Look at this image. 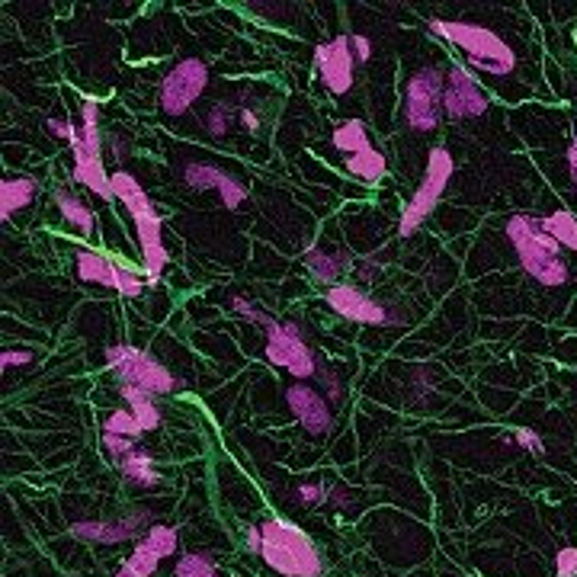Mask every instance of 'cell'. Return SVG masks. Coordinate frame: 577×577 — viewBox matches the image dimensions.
Returning <instances> with one entry per match:
<instances>
[{"instance_id": "cell-19", "label": "cell", "mask_w": 577, "mask_h": 577, "mask_svg": "<svg viewBox=\"0 0 577 577\" xmlns=\"http://www.w3.org/2000/svg\"><path fill=\"white\" fill-rule=\"evenodd\" d=\"M74 270L77 279H84V283L116 289V263L100 251H81L74 257Z\"/></svg>"}, {"instance_id": "cell-4", "label": "cell", "mask_w": 577, "mask_h": 577, "mask_svg": "<svg viewBox=\"0 0 577 577\" xmlns=\"http://www.w3.org/2000/svg\"><path fill=\"white\" fill-rule=\"evenodd\" d=\"M103 360L109 369L119 372L122 385H135V388H145L154 398H164V395H174L183 388V382L170 372L158 356L148 353V350H138L129 347V343H116V347H106Z\"/></svg>"}, {"instance_id": "cell-1", "label": "cell", "mask_w": 577, "mask_h": 577, "mask_svg": "<svg viewBox=\"0 0 577 577\" xmlns=\"http://www.w3.org/2000/svg\"><path fill=\"white\" fill-rule=\"evenodd\" d=\"M507 238L517 251V260L526 276H533L539 286H565L571 279V267L561 257V247L549 231L542 228V215L517 212L507 218Z\"/></svg>"}, {"instance_id": "cell-30", "label": "cell", "mask_w": 577, "mask_h": 577, "mask_svg": "<svg viewBox=\"0 0 577 577\" xmlns=\"http://www.w3.org/2000/svg\"><path fill=\"white\" fill-rule=\"evenodd\" d=\"M103 433H113V436H129V440H138L142 443V424L135 420V414L129 408H119V411H109L106 420H103Z\"/></svg>"}, {"instance_id": "cell-8", "label": "cell", "mask_w": 577, "mask_h": 577, "mask_svg": "<svg viewBox=\"0 0 577 577\" xmlns=\"http://www.w3.org/2000/svg\"><path fill=\"white\" fill-rule=\"evenodd\" d=\"M206 84H209L206 61L196 58V55L177 61V65L161 77V87H158V100H161L164 116L180 119V116L190 113V109L199 103L202 93H206Z\"/></svg>"}, {"instance_id": "cell-26", "label": "cell", "mask_w": 577, "mask_h": 577, "mask_svg": "<svg viewBox=\"0 0 577 577\" xmlns=\"http://www.w3.org/2000/svg\"><path fill=\"white\" fill-rule=\"evenodd\" d=\"M385 170H388V161H385V154L379 148H366V151L350 154V158H347V174L360 177L369 186L379 183L385 177Z\"/></svg>"}, {"instance_id": "cell-48", "label": "cell", "mask_w": 577, "mask_h": 577, "mask_svg": "<svg viewBox=\"0 0 577 577\" xmlns=\"http://www.w3.org/2000/svg\"><path fill=\"white\" fill-rule=\"evenodd\" d=\"M238 119H241V126H244L247 132H257V129H260V119H257V113H254L251 106H241Z\"/></svg>"}, {"instance_id": "cell-20", "label": "cell", "mask_w": 577, "mask_h": 577, "mask_svg": "<svg viewBox=\"0 0 577 577\" xmlns=\"http://www.w3.org/2000/svg\"><path fill=\"white\" fill-rule=\"evenodd\" d=\"M122 398H126V408L135 414V420L142 424L145 433L158 430L164 424V414H161V404L151 392L145 388H135V385H122Z\"/></svg>"}, {"instance_id": "cell-43", "label": "cell", "mask_w": 577, "mask_h": 577, "mask_svg": "<svg viewBox=\"0 0 577 577\" xmlns=\"http://www.w3.org/2000/svg\"><path fill=\"white\" fill-rule=\"evenodd\" d=\"M350 49H353L356 65H366V61L372 58V42H369V36H363V33H353V36H350Z\"/></svg>"}, {"instance_id": "cell-5", "label": "cell", "mask_w": 577, "mask_h": 577, "mask_svg": "<svg viewBox=\"0 0 577 577\" xmlns=\"http://www.w3.org/2000/svg\"><path fill=\"white\" fill-rule=\"evenodd\" d=\"M267 347H263V356L279 366V369H286L289 376L295 382H308V379H315L318 376V369H321V360L315 356V350L305 343V331H302V324L299 321H270L267 327Z\"/></svg>"}, {"instance_id": "cell-16", "label": "cell", "mask_w": 577, "mask_h": 577, "mask_svg": "<svg viewBox=\"0 0 577 577\" xmlns=\"http://www.w3.org/2000/svg\"><path fill=\"white\" fill-rule=\"evenodd\" d=\"M116 465H119V472L126 475L129 485L142 488V491L161 488V475H158V469H154V456H151V452H148L145 446L132 449L129 456H122Z\"/></svg>"}, {"instance_id": "cell-13", "label": "cell", "mask_w": 577, "mask_h": 577, "mask_svg": "<svg viewBox=\"0 0 577 577\" xmlns=\"http://www.w3.org/2000/svg\"><path fill=\"white\" fill-rule=\"evenodd\" d=\"M286 404L295 417V424H302L308 436H327L334 430V404L327 401L315 385L292 382L286 388Z\"/></svg>"}, {"instance_id": "cell-45", "label": "cell", "mask_w": 577, "mask_h": 577, "mask_svg": "<svg viewBox=\"0 0 577 577\" xmlns=\"http://www.w3.org/2000/svg\"><path fill=\"white\" fill-rule=\"evenodd\" d=\"M244 545H247V552L260 555V549H263V529H260V526H251V529H247Z\"/></svg>"}, {"instance_id": "cell-9", "label": "cell", "mask_w": 577, "mask_h": 577, "mask_svg": "<svg viewBox=\"0 0 577 577\" xmlns=\"http://www.w3.org/2000/svg\"><path fill=\"white\" fill-rule=\"evenodd\" d=\"M324 302H327V308L334 311V315L356 321V324H366V327H398V324H404V315L398 308L372 299V295H366L360 286H350V283L331 286L324 295Z\"/></svg>"}, {"instance_id": "cell-18", "label": "cell", "mask_w": 577, "mask_h": 577, "mask_svg": "<svg viewBox=\"0 0 577 577\" xmlns=\"http://www.w3.org/2000/svg\"><path fill=\"white\" fill-rule=\"evenodd\" d=\"M305 267H308V273H311L315 283L331 289V286H337L340 273L350 267V257L343 254V251L327 254V251H321V247H308V251H305Z\"/></svg>"}, {"instance_id": "cell-34", "label": "cell", "mask_w": 577, "mask_h": 577, "mask_svg": "<svg viewBox=\"0 0 577 577\" xmlns=\"http://www.w3.org/2000/svg\"><path fill=\"white\" fill-rule=\"evenodd\" d=\"M228 305H231V311H235V315H241L244 321H251V324L267 327V324L273 321L267 311H263L260 305H254L251 299H247V295H228Z\"/></svg>"}, {"instance_id": "cell-29", "label": "cell", "mask_w": 577, "mask_h": 577, "mask_svg": "<svg viewBox=\"0 0 577 577\" xmlns=\"http://www.w3.org/2000/svg\"><path fill=\"white\" fill-rule=\"evenodd\" d=\"M174 577H222V568L212 552H186L177 558Z\"/></svg>"}, {"instance_id": "cell-33", "label": "cell", "mask_w": 577, "mask_h": 577, "mask_svg": "<svg viewBox=\"0 0 577 577\" xmlns=\"http://www.w3.org/2000/svg\"><path fill=\"white\" fill-rule=\"evenodd\" d=\"M116 263V292L122 299H135V295H142V286L145 279L138 276V270H132L126 260H113Z\"/></svg>"}, {"instance_id": "cell-40", "label": "cell", "mask_w": 577, "mask_h": 577, "mask_svg": "<svg viewBox=\"0 0 577 577\" xmlns=\"http://www.w3.org/2000/svg\"><path fill=\"white\" fill-rule=\"evenodd\" d=\"M513 443H517L520 449H526L529 456H545V443H542V436L536 430H529V427H520L517 433H513Z\"/></svg>"}, {"instance_id": "cell-42", "label": "cell", "mask_w": 577, "mask_h": 577, "mask_svg": "<svg viewBox=\"0 0 577 577\" xmlns=\"http://www.w3.org/2000/svg\"><path fill=\"white\" fill-rule=\"evenodd\" d=\"M45 129H49L55 138H61V142H71L74 132H77L74 122H68V119H58V116H49V119H45Z\"/></svg>"}, {"instance_id": "cell-23", "label": "cell", "mask_w": 577, "mask_h": 577, "mask_svg": "<svg viewBox=\"0 0 577 577\" xmlns=\"http://www.w3.org/2000/svg\"><path fill=\"white\" fill-rule=\"evenodd\" d=\"M331 145L340 151V154H360L366 148H372V138H369V129H366V122L363 119H347V122H340V126L334 129L331 135Z\"/></svg>"}, {"instance_id": "cell-37", "label": "cell", "mask_w": 577, "mask_h": 577, "mask_svg": "<svg viewBox=\"0 0 577 577\" xmlns=\"http://www.w3.org/2000/svg\"><path fill=\"white\" fill-rule=\"evenodd\" d=\"M100 443H103V449H106L109 462H119L122 456H129L132 449L142 446L138 440H129V436H113V433H103V436H100Z\"/></svg>"}, {"instance_id": "cell-2", "label": "cell", "mask_w": 577, "mask_h": 577, "mask_svg": "<svg viewBox=\"0 0 577 577\" xmlns=\"http://www.w3.org/2000/svg\"><path fill=\"white\" fill-rule=\"evenodd\" d=\"M263 529V549L260 558L267 561L283 577H321L327 571L324 555L302 526H295L286 517H270L260 523Z\"/></svg>"}, {"instance_id": "cell-27", "label": "cell", "mask_w": 577, "mask_h": 577, "mask_svg": "<svg viewBox=\"0 0 577 577\" xmlns=\"http://www.w3.org/2000/svg\"><path fill=\"white\" fill-rule=\"evenodd\" d=\"M161 561H164V558H161L158 552H154L145 539H138L135 552H132L126 561H122L119 571H116V577H154V571H158Z\"/></svg>"}, {"instance_id": "cell-7", "label": "cell", "mask_w": 577, "mask_h": 577, "mask_svg": "<svg viewBox=\"0 0 577 577\" xmlns=\"http://www.w3.org/2000/svg\"><path fill=\"white\" fill-rule=\"evenodd\" d=\"M443 97H446V71L443 68H420L411 74L404 87L401 119L414 132H433L443 122Z\"/></svg>"}, {"instance_id": "cell-28", "label": "cell", "mask_w": 577, "mask_h": 577, "mask_svg": "<svg viewBox=\"0 0 577 577\" xmlns=\"http://www.w3.org/2000/svg\"><path fill=\"white\" fill-rule=\"evenodd\" d=\"M542 228L549 231L561 247L577 254V215L571 209H555L552 215H542Z\"/></svg>"}, {"instance_id": "cell-35", "label": "cell", "mask_w": 577, "mask_h": 577, "mask_svg": "<svg viewBox=\"0 0 577 577\" xmlns=\"http://www.w3.org/2000/svg\"><path fill=\"white\" fill-rule=\"evenodd\" d=\"M247 196H251V193H247V186L238 177H231V174H228V180L222 186H218V199H222L225 209H241L247 202Z\"/></svg>"}, {"instance_id": "cell-25", "label": "cell", "mask_w": 577, "mask_h": 577, "mask_svg": "<svg viewBox=\"0 0 577 577\" xmlns=\"http://www.w3.org/2000/svg\"><path fill=\"white\" fill-rule=\"evenodd\" d=\"M228 180V170H222L218 164H209V161H190L183 167V183L190 186V190H199V193H209Z\"/></svg>"}, {"instance_id": "cell-11", "label": "cell", "mask_w": 577, "mask_h": 577, "mask_svg": "<svg viewBox=\"0 0 577 577\" xmlns=\"http://www.w3.org/2000/svg\"><path fill=\"white\" fill-rule=\"evenodd\" d=\"M151 526H154L151 510H132L119 520H77L68 526V533L81 542L119 545V542H129V539H145Z\"/></svg>"}, {"instance_id": "cell-38", "label": "cell", "mask_w": 577, "mask_h": 577, "mask_svg": "<svg viewBox=\"0 0 577 577\" xmlns=\"http://www.w3.org/2000/svg\"><path fill=\"white\" fill-rule=\"evenodd\" d=\"M433 385H436V366H414V388L411 395L420 398H430L433 395Z\"/></svg>"}, {"instance_id": "cell-41", "label": "cell", "mask_w": 577, "mask_h": 577, "mask_svg": "<svg viewBox=\"0 0 577 577\" xmlns=\"http://www.w3.org/2000/svg\"><path fill=\"white\" fill-rule=\"evenodd\" d=\"M36 360V353L33 350H26V347H7L4 353H0V366L7 369H17V366H29Z\"/></svg>"}, {"instance_id": "cell-39", "label": "cell", "mask_w": 577, "mask_h": 577, "mask_svg": "<svg viewBox=\"0 0 577 577\" xmlns=\"http://www.w3.org/2000/svg\"><path fill=\"white\" fill-rule=\"evenodd\" d=\"M555 574L577 577V545H565V549L555 552Z\"/></svg>"}, {"instance_id": "cell-17", "label": "cell", "mask_w": 577, "mask_h": 577, "mask_svg": "<svg viewBox=\"0 0 577 577\" xmlns=\"http://www.w3.org/2000/svg\"><path fill=\"white\" fill-rule=\"evenodd\" d=\"M36 196H39V180H33V177L4 180L0 183V222H10L13 212L33 206Z\"/></svg>"}, {"instance_id": "cell-12", "label": "cell", "mask_w": 577, "mask_h": 577, "mask_svg": "<svg viewBox=\"0 0 577 577\" xmlns=\"http://www.w3.org/2000/svg\"><path fill=\"white\" fill-rule=\"evenodd\" d=\"M311 65H315V74L321 77V84L337 93V97H347L356 81V58L350 49V36H337L331 42H324L311 55Z\"/></svg>"}, {"instance_id": "cell-6", "label": "cell", "mask_w": 577, "mask_h": 577, "mask_svg": "<svg viewBox=\"0 0 577 577\" xmlns=\"http://www.w3.org/2000/svg\"><path fill=\"white\" fill-rule=\"evenodd\" d=\"M452 174H456V161H452L449 148H433L427 154V170H424V180L414 190L411 202L404 206L401 218H398V235L401 238H411L414 231L424 225V218L433 215V209L440 206L443 190L449 186Z\"/></svg>"}, {"instance_id": "cell-22", "label": "cell", "mask_w": 577, "mask_h": 577, "mask_svg": "<svg viewBox=\"0 0 577 577\" xmlns=\"http://www.w3.org/2000/svg\"><path fill=\"white\" fill-rule=\"evenodd\" d=\"M52 199H55L58 212L65 215V222H68V225H74L77 231H81L84 238H90L93 231H97V215L90 212V206H87V202H84L81 196L65 193V190H55V193H52Z\"/></svg>"}, {"instance_id": "cell-36", "label": "cell", "mask_w": 577, "mask_h": 577, "mask_svg": "<svg viewBox=\"0 0 577 577\" xmlns=\"http://www.w3.org/2000/svg\"><path fill=\"white\" fill-rule=\"evenodd\" d=\"M315 379H318V392H321L327 401H331V404H340V401H343V382H340V372L321 366Z\"/></svg>"}, {"instance_id": "cell-47", "label": "cell", "mask_w": 577, "mask_h": 577, "mask_svg": "<svg viewBox=\"0 0 577 577\" xmlns=\"http://www.w3.org/2000/svg\"><path fill=\"white\" fill-rule=\"evenodd\" d=\"M379 273H382V260H372V257L360 260V276L366 279V283H369V279H376Z\"/></svg>"}, {"instance_id": "cell-32", "label": "cell", "mask_w": 577, "mask_h": 577, "mask_svg": "<svg viewBox=\"0 0 577 577\" xmlns=\"http://www.w3.org/2000/svg\"><path fill=\"white\" fill-rule=\"evenodd\" d=\"M238 113L241 109H235L231 103H215L206 116H202V126H206V132L209 135H228L231 132V126H235V119H238Z\"/></svg>"}, {"instance_id": "cell-3", "label": "cell", "mask_w": 577, "mask_h": 577, "mask_svg": "<svg viewBox=\"0 0 577 577\" xmlns=\"http://www.w3.org/2000/svg\"><path fill=\"white\" fill-rule=\"evenodd\" d=\"M427 26L449 45L462 49L465 58H469V68H475V71L507 77L517 68V52L510 49L507 39H501L488 26L465 23V20H430Z\"/></svg>"}, {"instance_id": "cell-31", "label": "cell", "mask_w": 577, "mask_h": 577, "mask_svg": "<svg viewBox=\"0 0 577 577\" xmlns=\"http://www.w3.org/2000/svg\"><path fill=\"white\" fill-rule=\"evenodd\" d=\"M145 542H148L161 558H170V555H177V549H180V529H177V526H167V523H154L148 533H145Z\"/></svg>"}, {"instance_id": "cell-21", "label": "cell", "mask_w": 577, "mask_h": 577, "mask_svg": "<svg viewBox=\"0 0 577 577\" xmlns=\"http://www.w3.org/2000/svg\"><path fill=\"white\" fill-rule=\"evenodd\" d=\"M113 196L122 202V206L129 209V215H145V212H154V202L151 196L145 193V186L138 183L129 170H113Z\"/></svg>"}, {"instance_id": "cell-15", "label": "cell", "mask_w": 577, "mask_h": 577, "mask_svg": "<svg viewBox=\"0 0 577 577\" xmlns=\"http://www.w3.org/2000/svg\"><path fill=\"white\" fill-rule=\"evenodd\" d=\"M350 497H353V491L340 488V485H331V481H324V478L302 481V485L295 488V501H299L302 507H308V510L324 507V504H334V507L343 510L347 504H353Z\"/></svg>"}, {"instance_id": "cell-24", "label": "cell", "mask_w": 577, "mask_h": 577, "mask_svg": "<svg viewBox=\"0 0 577 577\" xmlns=\"http://www.w3.org/2000/svg\"><path fill=\"white\" fill-rule=\"evenodd\" d=\"M81 145L90 158L103 161V135H100V103L87 97L81 103Z\"/></svg>"}, {"instance_id": "cell-46", "label": "cell", "mask_w": 577, "mask_h": 577, "mask_svg": "<svg viewBox=\"0 0 577 577\" xmlns=\"http://www.w3.org/2000/svg\"><path fill=\"white\" fill-rule=\"evenodd\" d=\"M113 158H116V164H122V161L129 158V138L122 135V132L113 135Z\"/></svg>"}, {"instance_id": "cell-44", "label": "cell", "mask_w": 577, "mask_h": 577, "mask_svg": "<svg viewBox=\"0 0 577 577\" xmlns=\"http://www.w3.org/2000/svg\"><path fill=\"white\" fill-rule=\"evenodd\" d=\"M568 174H571V183L577 190V126L571 129V142H568Z\"/></svg>"}, {"instance_id": "cell-14", "label": "cell", "mask_w": 577, "mask_h": 577, "mask_svg": "<svg viewBox=\"0 0 577 577\" xmlns=\"http://www.w3.org/2000/svg\"><path fill=\"white\" fill-rule=\"evenodd\" d=\"M135 238H138V247H142V267H145V283L148 286H158L161 283V270L170 263V254H167V244H164V218L154 212H145V215H135Z\"/></svg>"}, {"instance_id": "cell-10", "label": "cell", "mask_w": 577, "mask_h": 577, "mask_svg": "<svg viewBox=\"0 0 577 577\" xmlns=\"http://www.w3.org/2000/svg\"><path fill=\"white\" fill-rule=\"evenodd\" d=\"M488 93L475 81L469 65H452L446 71V97H443V116L452 122L481 119L488 113Z\"/></svg>"}]
</instances>
